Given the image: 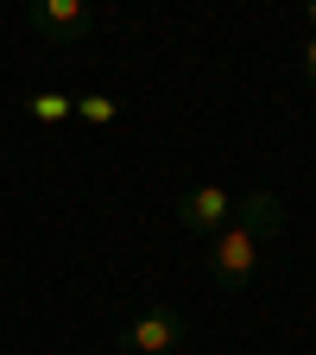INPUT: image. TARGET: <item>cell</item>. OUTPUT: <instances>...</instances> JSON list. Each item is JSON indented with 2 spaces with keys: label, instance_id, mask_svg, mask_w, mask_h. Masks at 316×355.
<instances>
[{
  "label": "cell",
  "instance_id": "6da1fadb",
  "mask_svg": "<svg viewBox=\"0 0 316 355\" xmlns=\"http://www.w3.org/2000/svg\"><path fill=\"white\" fill-rule=\"evenodd\" d=\"M279 222H285V209H279L272 191L234 197V216L215 229V248H209V279H215L221 298H241L253 286V273H259V241L279 235Z\"/></svg>",
  "mask_w": 316,
  "mask_h": 355
},
{
  "label": "cell",
  "instance_id": "7a4b0ae2",
  "mask_svg": "<svg viewBox=\"0 0 316 355\" xmlns=\"http://www.w3.org/2000/svg\"><path fill=\"white\" fill-rule=\"evenodd\" d=\"M184 336H190V318L184 311H171V304H140L133 318L120 324V349L127 355H171V349H184Z\"/></svg>",
  "mask_w": 316,
  "mask_h": 355
},
{
  "label": "cell",
  "instance_id": "3957f363",
  "mask_svg": "<svg viewBox=\"0 0 316 355\" xmlns=\"http://www.w3.org/2000/svg\"><path fill=\"white\" fill-rule=\"evenodd\" d=\"M26 26L44 38V44H82L95 13H89V0H32L26 7Z\"/></svg>",
  "mask_w": 316,
  "mask_h": 355
},
{
  "label": "cell",
  "instance_id": "277c9868",
  "mask_svg": "<svg viewBox=\"0 0 316 355\" xmlns=\"http://www.w3.org/2000/svg\"><path fill=\"white\" fill-rule=\"evenodd\" d=\"M228 216H234V191H221V184H196V191H184V203H177V222H184L190 235H215Z\"/></svg>",
  "mask_w": 316,
  "mask_h": 355
},
{
  "label": "cell",
  "instance_id": "5b68a950",
  "mask_svg": "<svg viewBox=\"0 0 316 355\" xmlns=\"http://www.w3.org/2000/svg\"><path fill=\"white\" fill-rule=\"evenodd\" d=\"M26 114L38 127H57V121H70V96H64V89H32V96H26Z\"/></svg>",
  "mask_w": 316,
  "mask_h": 355
},
{
  "label": "cell",
  "instance_id": "8992f818",
  "mask_svg": "<svg viewBox=\"0 0 316 355\" xmlns=\"http://www.w3.org/2000/svg\"><path fill=\"white\" fill-rule=\"evenodd\" d=\"M70 114L89 121V127H108V121H120V102L102 96V89H89V96H70Z\"/></svg>",
  "mask_w": 316,
  "mask_h": 355
},
{
  "label": "cell",
  "instance_id": "52a82bcc",
  "mask_svg": "<svg viewBox=\"0 0 316 355\" xmlns=\"http://www.w3.org/2000/svg\"><path fill=\"white\" fill-rule=\"evenodd\" d=\"M297 64H304V83H310V89H316V38H310V44H304V51H297Z\"/></svg>",
  "mask_w": 316,
  "mask_h": 355
},
{
  "label": "cell",
  "instance_id": "ba28073f",
  "mask_svg": "<svg viewBox=\"0 0 316 355\" xmlns=\"http://www.w3.org/2000/svg\"><path fill=\"white\" fill-rule=\"evenodd\" d=\"M304 19H310V26H316V0H304Z\"/></svg>",
  "mask_w": 316,
  "mask_h": 355
}]
</instances>
